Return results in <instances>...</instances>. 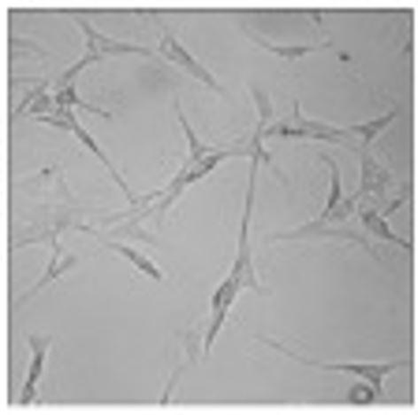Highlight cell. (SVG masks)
I'll return each instance as SVG.
<instances>
[{"instance_id":"8","label":"cell","mask_w":418,"mask_h":415,"mask_svg":"<svg viewBox=\"0 0 418 415\" xmlns=\"http://www.w3.org/2000/svg\"><path fill=\"white\" fill-rule=\"evenodd\" d=\"M44 354L39 353L37 354L36 359L34 360L33 366L31 367L30 383H33L35 380L37 379V376L40 372L41 365H42Z\"/></svg>"},{"instance_id":"1","label":"cell","mask_w":418,"mask_h":415,"mask_svg":"<svg viewBox=\"0 0 418 415\" xmlns=\"http://www.w3.org/2000/svg\"><path fill=\"white\" fill-rule=\"evenodd\" d=\"M251 217L244 215L242 233L239 243V255L234 263L229 276L223 281L215 291L212 308H213V321L211 327L215 330H221L228 312L233 305L237 294L243 288H257L255 274H253L251 250L248 243L249 224Z\"/></svg>"},{"instance_id":"7","label":"cell","mask_w":418,"mask_h":415,"mask_svg":"<svg viewBox=\"0 0 418 415\" xmlns=\"http://www.w3.org/2000/svg\"><path fill=\"white\" fill-rule=\"evenodd\" d=\"M394 116V114H391V115L382 117V118L370 122L366 125L354 126L353 129L354 131L362 133L365 139L366 145H368L369 142L375 137L376 133L380 131V129L384 128Z\"/></svg>"},{"instance_id":"2","label":"cell","mask_w":418,"mask_h":415,"mask_svg":"<svg viewBox=\"0 0 418 415\" xmlns=\"http://www.w3.org/2000/svg\"><path fill=\"white\" fill-rule=\"evenodd\" d=\"M272 346L283 351L288 356L293 357L299 362L305 364L310 367H318V369L325 370V371L344 372L354 373L356 376L361 377L368 382L370 385L374 388L378 394L383 392V386L385 377L390 375L399 367L406 366L407 361H397V362L384 363V364H372V363H322L318 361H310L302 359V357L297 356L296 354L290 353L286 348L281 345L273 344L270 342Z\"/></svg>"},{"instance_id":"5","label":"cell","mask_w":418,"mask_h":415,"mask_svg":"<svg viewBox=\"0 0 418 415\" xmlns=\"http://www.w3.org/2000/svg\"><path fill=\"white\" fill-rule=\"evenodd\" d=\"M327 158L329 164H330L332 169L331 191L330 196H329L327 204L325 206V211H322L321 217H320V222L330 217L331 212L335 210L336 206L338 205V202L341 197L340 173H338L337 166H336L334 161L331 160L330 158Z\"/></svg>"},{"instance_id":"3","label":"cell","mask_w":418,"mask_h":415,"mask_svg":"<svg viewBox=\"0 0 418 415\" xmlns=\"http://www.w3.org/2000/svg\"><path fill=\"white\" fill-rule=\"evenodd\" d=\"M361 217H362L364 227L374 236L383 240H388V242L397 244L405 249H411V244L392 232L384 218L379 216L376 212L373 211L363 212Z\"/></svg>"},{"instance_id":"6","label":"cell","mask_w":418,"mask_h":415,"mask_svg":"<svg viewBox=\"0 0 418 415\" xmlns=\"http://www.w3.org/2000/svg\"><path fill=\"white\" fill-rule=\"evenodd\" d=\"M375 389L372 385L359 383L350 389L348 399L351 403L358 405H366L372 403L375 398Z\"/></svg>"},{"instance_id":"4","label":"cell","mask_w":418,"mask_h":415,"mask_svg":"<svg viewBox=\"0 0 418 415\" xmlns=\"http://www.w3.org/2000/svg\"><path fill=\"white\" fill-rule=\"evenodd\" d=\"M163 47H165V52L170 57H172L175 61L179 62L182 63V64H185L190 71H192L194 74L197 75V77L201 78L202 80L206 82V83L211 85L214 88H217V90H219V87L214 78L211 77V75L209 74L208 71H206L202 67L199 66L197 62L192 60L191 57L189 56L188 53H186L185 51H183L181 47L177 46L175 42H173L172 40L166 41V43L163 44Z\"/></svg>"}]
</instances>
